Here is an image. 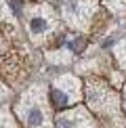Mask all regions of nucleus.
<instances>
[{"label":"nucleus","instance_id":"1","mask_svg":"<svg viewBox=\"0 0 126 128\" xmlns=\"http://www.w3.org/2000/svg\"><path fill=\"white\" fill-rule=\"evenodd\" d=\"M17 114L28 128H44L48 124V111H46V101H44L42 86H34L30 92H25L19 99Z\"/></svg>","mask_w":126,"mask_h":128},{"label":"nucleus","instance_id":"2","mask_svg":"<svg viewBox=\"0 0 126 128\" xmlns=\"http://www.w3.org/2000/svg\"><path fill=\"white\" fill-rule=\"evenodd\" d=\"M86 92H88V101H90V107L97 109L101 116L114 118L118 122V97L116 92H112L101 80H90L86 82Z\"/></svg>","mask_w":126,"mask_h":128},{"label":"nucleus","instance_id":"3","mask_svg":"<svg viewBox=\"0 0 126 128\" xmlns=\"http://www.w3.org/2000/svg\"><path fill=\"white\" fill-rule=\"evenodd\" d=\"M80 82H78L76 76L72 74H65V76H59L52 82L50 88V101H52V107L57 109H65L70 107L72 103H76L80 99Z\"/></svg>","mask_w":126,"mask_h":128},{"label":"nucleus","instance_id":"4","mask_svg":"<svg viewBox=\"0 0 126 128\" xmlns=\"http://www.w3.org/2000/svg\"><path fill=\"white\" fill-rule=\"evenodd\" d=\"M52 28H55V17L48 6H38L28 15V30L36 42L44 40V36H48Z\"/></svg>","mask_w":126,"mask_h":128},{"label":"nucleus","instance_id":"5","mask_svg":"<svg viewBox=\"0 0 126 128\" xmlns=\"http://www.w3.org/2000/svg\"><path fill=\"white\" fill-rule=\"evenodd\" d=\"M94 10V0H67L63 4V15L65 19L74 23L76 28H84V21L88 19Z\"/></svg>","mask_w":126,"mask_h":128},{"label":"nucleus","instance_id":"6","mask_svg":"<svg viewBox=\"0 0 126 128\" xmlns=\"http://www.w3.org/2000/svg\"><path fill=\"white\" fill-rule=\"evenodd\" d=\"M57 128H94L92 118L84 107H74L72 111H65L55 120Z\"/></svg>","mask_w":126,"mask_h":128},{"label":"nucleus","instance_id":"7","mask_svg":"<svg viewBox=\"0 0 126 128\" xmlns=\"http://www.w3.org/2000/svg\"><path fill=\"white\" fill-rule=\"evenodd\" d=\"M116 55H118L120 65H122V67L126 69V40H124V42H120V44L116 46Z\"/></svg>","mask_w":126,"mask_h":128},{"label":"nucleus","instance_id":"8","mask_svg":"<svg viewBox=\"0 0 126 128\" xmlns=\"http://www.w3.org/2000/svg\"><path fill=\"white\" fill-rule=\"evenodd\" d=\"M0 128H15L13 126V120L6 111H0Z\"/></svg>","mask_w":126,"mask_h":128},{"label":"nucleus","instance_id":"9","mask_svg":"<svg viewBox=\"0 0 126 128\" xmlns=\"http://www.w3.org/2000/svg\"><path fill=\"white\" fill-rule=\"evenodd\" d=\"M114 10H126V0H105Z\"/></svg>","mask_w":126,"mask_h":128},{"label":"nucleus","instance_id":"10","mask_svg":"<svg viewBox=\"0 0 126 128\" xmlns=\"http://www.w3.org/2000/svg\"><path fill=\"white\" fill-rule=\"evenodd\" d=\"M124 107H126V88H124Z\"/></svg>","mask_w":126,"mask_h":128}]
</instances>
